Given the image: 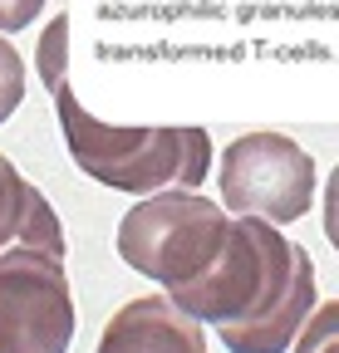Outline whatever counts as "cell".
Segmentation results:
<instances>
[{"mask_svg": "<svg viewBox=\"0 0 339 353\" xmlns=\"http://www.w3.org/2000/svg\"><path fill=\"white\" fill-rule=\"evenodd\" d=\"M192 319L217 324L226 353H285L315 314V260L275 221L236 216L226 250L192 285L167 294Z\"/></svg>", "mask_w": 339, "mask_h": 353, "instance_id": "obj_1", "label": "cell"}, {"mask_svg": "<svg viewBox=\"0 0 339 353\" xmlns=\"http://www.w3.org/2000/svg\"><path fill=\"white\" fill-rule=\"evenodd\" d=\"M64 44H69V20H50L45 39H39V74L45 88L55 94V113L64 128V148L74 167L94 182L128 192V196H153L173 187H202L211 172V138L206 128H118L99 123L84 108L69 83H64Z\"/></svg>", "mask_w": 339, "mask_h": 353, "instance_id": "obj_2", "label": "cell"}, {"mask_svg": "<svg viewBox=\"0 0 339 353\" xmlns=\"http://www.w3.org/2000/svg\"><path fill=\"white\" fill-rule=\"evenodd\" d=\"M79 309L64 270V226L39 201L30 231L0 250V353H69Z\"/></svg>", "mask_w": 339, "mask_h": 353, "instance_id": "obj_3", "label": "cell"}, {"mask_svg": "<svg viewBox=\"0 0 339 353\" xmlns=\"http://www.w3.org/2000/svg\"><path fill=\"white\" fill-rule=\"evenodd\" d=\"M231 226L236 216H226L217 201L197 196L192 187H173V192L143 196L133 211H123L113 241H118V255L138 275L157 280L173 294L211 270V260L231 241Z\"/></svg>", "mask_w": 339, "mask_h": 353, "instance_id": "obj_4", "label": "cell"}, {"mask_svg": "<svg viewBox=\"0 0 339 353\" xmlns=\"http://www.w3.org/2000/svg\"><path fill=\"white\" fill-rule=\"evenodd\" d=\"M222 196L231 216H261L275 226L310 216L315 157L285 132H246L222 152Z\"/></svg>", "mask_w": 339, "mask_h": 353, "instance_id": "obj_5", "label": "cell"}, {"mask_svg": "<svg viewBox=\"0 0 339 353\" xmlns=\"http://www.w3.org/2000/svg\"><path fill=\"white\" fill-rule=\"evenodd\" d=\"M99 353H206V334L167 294H143L104 324Z\"/></svg>", "mask_w": 339, "mask_h": 353, "instance_id": "obj_6", "label": "cell"}, {"mask_svg": "<svg viewBox=\"0 0 339 353\" xmlns=\"http://www.w3.org/2000/svg\"><path fill=\"white\" fill-rule=\"evenodd\" d=\"M39 201H45V192L30 187L10 157H0V250L15 245V241L30 231V221H35Z\"/></svg>", "mask_w": 339, "mask_h": 353, "instance_id": "obj_7", "label": "cell"}, {"mask_svg": "<svg viewBox=\"0 0 339 353\" xmlns=\"http://www.w3.org/2000/svg\"><path fill=\"white\" fill-rule=\"evenodd\" d=\"M295 353H339V299L320 304L305 319L300 339H295Z\"/></svg>", "mask_w": 339, "mask_h": 353, "instance_id": "obj_8", "label": "cell"}, {"mask_svg": "<svg viewBox=\"0 0 339 353\" xmlns=\"http://www.w3.org/2000/svg\"><path fill=\"white\" fill-rule=\"evenodd\" d=\"M25 99V59L15 54V44L0 34V123H6Z\"/></svg>", "mask_w": 339, "mask_h": 353, "instance_id": "obj_9", "label": "cell"}, {"mask_svg": "<svg viewBox=\"0 0 339 353\" xmlns=\"http://www.w3.org/2000/svg\"><path fill=\"white\" fill-rule=\"evenodd\" d=\"M45 0H0V34H20L39 20Z\"/></svg>", "mask_w": 339, "mask_h": 353, "instance_id": "obj_10", "label": "cell"}, {"mask_svg": "<svg viewBox=\"0 0 339 353\" xmlns=\"http://www.w3.org/2000/svg\"><path fill=\"white\" fill-rule=\"evenodd\" d=\"M325 236L339 250V167L329 172V182H325Z\"/></svg>", "mask_w": 339, "mask_h": 353, "instance_id": "obj_11", "label": "cell"}]
</instances>
